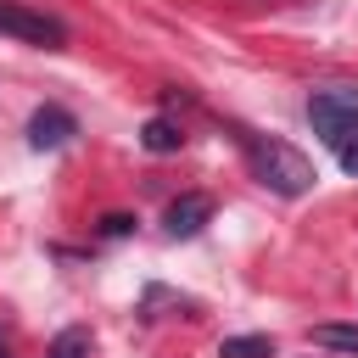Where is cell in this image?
<instances>
[{"instance_id": "cell-7", "label": "cell", "mask_w": 358, "mask_h": 358, "mask_svg": "<svg viewBox=\"0 0 358 358\" xmlns=\"http://www.w3.org/2000/svg\"><path fill=\"white\" fill-rule=\"evenodd\" d=\"M308 341L324 347V352H352V358H358V324H313Z\"/></svg>"}, {"instance_id": "cell-9", "label": "cell", "mask_w": 358, "mask_h": 358, "mask_svg": "<svg viewBox=\"0 0 358 358\" xmlns=\"http://www.w3.org/2000/svg\"><path fill=\"white\" fill-rule=\"evenodd\" d=\"M45 358H90V330H84V324H67V330L50 341Z\"/></svg>"}, {"instance_id": "cell-12", "label": "cell", "mask_w": 358, "mask_h": 358, "mask_svg": "<svg viewBox=\"0 0 358 358\" xmlns=\"http://www.w3.org/2000/svg\"><path fill=\"white\" fill-rule=\"evenodd\" d=\"M0 358H6V347H0Z\"/></svg>"}, {"instance_id": "cell-5", "label": "cell", "mask_w": 358, "mask_h": 358, "mask_svg": "<svg viewBox=\"0 0 358 358\" xmlns=\"http://www.w3.org/2000/svg\"><path fill=\"white\" fill-rule=\"evenodd\" d=\"M207 218H213V201H207V196H179V201H168L162 229H168L173 241H190V235H201Z\"/></svg>"}, {"instance_id": "cell-11", "label": "cell", "mask_w": 358, "mask_h": 358, "mask_svg": "<svg viewBox=\"0 0 358 358\" xmlns=\"http://www.w3.org/2000/svg\"><path fill=\"white\" fill-rule=\"evenodd\" d=\"M341 168H347V173L358 179V145H347V151H341Z\"/></svg>"}, {"instance_id": "cell-3", "label": "cell", "mask_w": 358, "mask_h": 358, "mask_svg": "<svg viewBox=\"0 0 358 358\" xmlns=\"http://www.w3.org/2000/svg\"><path fill=\"white\" fill-rule=\"evenodd\" d=\"M0 34L22 39V45H39V50H62L67 45V22L22 6V0H0Z\"/></svg>"}, {"instance_id": "cell-2", "label": "cell", "mask_w": 358, "mask_h": 358, "mask_svg": "<svg viewBox=\"0 0 358 358\" xmlns=\"http://www.w3.org/2000/svg\"><path fill=\"white\" fill-rule=\"evenodd\" d=\"M308 117H313V129H319L336 151L358 145V90H352V84L313 90V95H308Z\"/></svg>"}, {"instance_id": "cell-10", "label": "cell", "mask_w": 358, "mask_h": 358, "mask_svg": "<svg viewBox=\"0 0 358 358\" xmlns=\"http://www.w3.org/2000/svg\"><path fill=\"white\" fill-rule=\"evenodd\" d=\"M129 229H134L129 213H106V218H101V235H106V241H117V235H129Z\"/></svg>"}, {"instance_id": "cell-1", "label": "cell", "mask_w": 358, "mask_h": 358, "mask_svg": "<svg viewBox=\"0 0 358 358\" xmlns=\"http://www.w3.org/2000/svg\"><path fill=\"white\" fill-rule=\"evenodd\" d=\"M246 145V168L257 185H268L274 196H308L319 185V168L291 145V140H274V134H241Z\"/></svg>"}, {"instance_id": "cell-8", "label": "cell", "mask_w": 358, "mask_h": 358, "mask_svg": "<svg viewBox=\"0 0 358 358\" xmlns=\"http://www.w3.org/2000/svg\"><path fill=\"white\" fill-rule=\"evenodd\" d=\"M218 358H274V341L268 336H229L218 347Z\"/></svg>"}, {"instance_id": "cell-6", "label": "cell", "mask_w": 358, "mask_h": 358, "mask_svg": "<svg viewBox=\"0 0 358 358\" xmlns=\"http://www.w3.org/2000/svg\"><path fill=\"white\" fill-rule=\"evenodd\" d=\"M140 145H145L151 157H168V151H179V145H185V129H179L173 117H151V123L140 129Z\"/></svg>"}, {"instance_id": "cell-4", "label": "cell", "mask_w": 358, "mask_h": 358, "mask_svg": "<svg viewBox=\"0 0 358 358\" xmlns=\"http://www.w3.org/2000/svg\"><path fill=\"white\" fill-rule=\"evenodd\" d=\"M78 134V117L67 112V106H39L34 117H28V145L34 151H56V145H67Z\"/></svg>"}]
</instances>
